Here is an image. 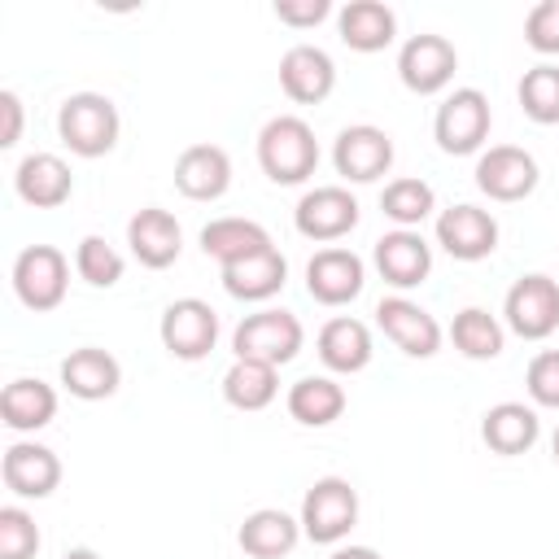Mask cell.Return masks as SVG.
<instances>
[{
  "label": "cell",
  "mask_w": 559,
  "mask_h": 559,
  "mask_svg": "<svg viewBox=\"0 0 559 559\" xmlns=\"http://www.w3.org/2000/svg\"><path fill=\"white\" fill-rule=\"evenodd\" d=\"M258 166L271 183H306L319 166V140L314 127L297 114H275L262 131H258Z\"/></svg>",
  "instance_id": "1"
},
{
  "label": "cell",
  "mask_w": 559,
  "mask_h": 559,
  "mask_svg": "<svg viewBox=\"0 0 559 559\" xmlns=\"http://www.w3.org/2000/svg\"><path fill=\"white\" fill-rule=\"evenodd\" d=\"M122 118L105 92H70L57 109V135L74 157H105L118 144Z\"/></svg>",
  "instance_id": "2"
},
{
  "label": "cell",
  "mask_w": 559,
  "mask_h": 559,
  "mask_svg": "<svg viewBox=\"0 0 559 559\" xmlns=\"http://www.w3.org/2000/svg\"><path fill=\"white\" fill-rule=\"evenodd\" d=\"M489 122H493L489 96H485L480 87H454V92L437 105V114H432V140H437V148L450 153V157L485 153Z\"/></svg>",
  "instance_id": "3"
},
{
  "label": "cell",
  "mask_w": 559,
  "mask_h": 559,
  "mask_svg": "<svg viewBox=\"0 0 559 559\" xmlns=\"http://www.w3.org/2000/svg\"><path fill=\"white\" fill-rule=\"evenodd\" d=\"M301 341H306V328L293 310H253L236 323L231 332V354L236 358H253V362H266V367H284L301 354Z\"/></svg>",
  "instance_id": "4"
},
{
  "label": "cell",
  "mask_w": 559,
  "mask_h": 559,
  "mask_svg": "<svg viewBox=\"0 0 559 559\" xmlns=\"http://www.w3.org/2000/svg\"><path fill=\"white\" fill-rule=\"evenodd\" d=\"M301 537L314 546H336L358 524V489L345 476H319L301 498Z\"/></svg>",
  "instance_id": "5"
},
{
  "label": "cell",
  "mask_w": 559,
  "mask_h": 559,
  "mask_svg": "<svg viewBox=\"0 0 559 559\" xmlns=\"http://www.w3.org/2000/svg\"><path fill=\"white\" fill-rule=\"evenodd\" d=\"M66 288H70V262L57 245H26L13 258V293L26 310L35 314L57 310L66 301Z\"/></svg>",
  "instance_id": "6"
},
{
  "label": "cell",
  "mask_w": 559,
  "mask_h": 559,
  "mask_svg": "<svg viewBox=\"0 0 559 559\" xmlns=\"http://www.w3.org/2000/svg\"><path fill=\"white\" fill-rule=\"evenodd\" d=\"M502 319L520 341H546L559 328V280L542 271L520 275L502 297Z\"/></svg>",
  "instance_id": "7"
},
{
  "label": "cell",
  "mask_w": 559,
  "mask_h": 559,
  "mask_svg": "<svg viewBox=\"0 0 559 559\" xmlns=\"http://www.w3.org/2000/svg\"><path fill=\"white\" fill-rule=\"evenodd\" d=\"M362 210H358V197L341 183H319V188H306L297 210H293V227L314 240V245H332L341 236H349L358 227Z\"/></svg>",
  "instance_id": "8"
},
{
  "label": "cell",
  "mask_w": 559,
  "mask_h": 559,
  "mask_svg": "<svg viewBox=\"0 0 559 559\" xmlns=\"http://www.w3.org/2000/svg\"><path fill=\"white\" fill-rule=\"evenodd\" d=\"M157 336L166 345L170 358L179 362H201L214 345H218V314L210 301L201 297H179L162 310V323H157Z\"/></svg>",
  "instance_id": "9"
},
{
  "label": "cell",
  "mask_w": 559,
  "mask_h": 559,
  "mask_svg": "<svg viewBox=\"0 0 559 559\" xmlns=\"http://www.w3.org/2000/svg\"><path fill=\"white\" fill-rule=\"evenodd\" d=\"M459 70V52L445 35H432V31H419L411 35L402 48H397V79L406 92L415 96H437L450 87Z\"/></svg>",
  "instance_id": "10"
},
{
  "label": "cell",
  "mask_w": 559,
  "mask_h": 559,
  "mask_svg": "<svg viewBox=\"0 0 559 559\" xmlns=\"http://www.w3.org/2000/svg\"><path fill=\"white\" fill-rule=\"evenodd\" d=\"M332 166L345 183H376L393 166V135L371 122H354L332 144Z\"/></svg>",
  "instance_id": "11"
},
{
  "label": "cell",
  "mask_w": 559,
  "mask_h": 559,
  "mask_svg": "<svg viewBox=\"0 0 559 559\" xmlns=\"http://www.w3.org/2000/svg\"><path fill=\"white\" fill-rule=\"evenodd\" d=\"M537 157L520 144H489L476 157V188L489 201H524L537 188Z\"/></svg>",
  "instance_id": "12"
},
{
  "label": "cell",
  "mask_w": 559,
  "mask_h": 559,
  "mask_svg": "<svg viewBox=\"0 0 559 559\" xmlns=\"http://www.w3.org/2000/svg\"><path fill=\"white\" fill-rule=\"evenodd\" d=\"M376 323H380V332H384L406 358H432V354L441 349V336H445L441 323H437L419 301H411V297H402V293L376 301Z\"/></svg>",
  "instance_id": "13"
},
{
  "label": "cell",
  "mask_w": 559,
  "mask_h": 559,
  "mask_svg": "<svg viewBox=\"0 0 559 559\" xmlns=\"http://www.w3.org/2000/svg\"><path fill=\"white\" fill-rule=\"evenodd\" d=\"M362 284H367V266L345 245L314 249V258L306 262V293L319 306H349L362 293Z\"/></svg>",
  "instance_id": "14"
},
{
  "label": "cell",
  "mask_w": 559,
  "mask_h": 559,
  "mask_svg": "<svg viewBox=\"0 0 559 559\" xmlns=\"http://www.w3.org/2000/svg\"><path fill=\"white\" fill-rule=\"evenodd\" d=\"M437 245L454 258V262H480L498 249V218L480 205H450L437 214Z\"/></svg>",
  "instance_id": "15"
},
{
  "label": "cell",
  "mask_w": 559,
  "mask_h": 559,
  "mask_svg": "<svg viewBox=\"0 0 559 559\" xmlns=\"http://www.w3.org/2000/svg\"><path fill=\"white\" fill-rule=\"evenodd\" d=\"M371 262H376V271H380L384 284H393L397 293H406V288H419L428 280V271H432V245L419 231H411V227H393V231H384L376 240Z\"/></svg>",
  "instance_id": "16"
},
{
  "label": "cell",
  "mask_w": 559,
  "mask_h": 559,
  "mask_svg": "<svg viewBox=\"0 0 559 559\" xmlns=\"http://www.w3.org/2000/svg\"><path fill=\"white\" fill-rule=\"evenodd\" d=\"M127 245H131V258L148 271H166L170 262H179L183 253V227L170 210L162 205H144L131 214L127 223Z\"/></svg>",
  "instance_id": "17"
},
{
  "label": "cell",
  "mask_w": 559,
  "mask_h": 559,
  "mask_svg": "<svg viewBox=\"0 0 559 559\" xmlns=\"http://www.w3.org/2000/svg\"><path fill=\"white\" fill-rule=\"evenodd\" d=\"M280 87L297 105H319L336 87V61L319 44H293L280 57Z\"/></svg>",
  "instance_id": "18"
},
{
  "label": "cell",
  "mask_w": 559,
  "mask_h": 559,
  "mask_svg": "<svg viewBox=\"0 0 559 559\" xmlns=\"http://www.w3.org/2000/svg\"><path fill=\"white\" fill-rule=\"evenodd\" d=\"M0 476L17 498H48L61 485V459L39 441H13L0 459Z\"/></svg>",
  "instance_id": "19"
},
{
  "label": "cell",
  "mask_w": 559,
  "mask_h": 559,
  "mask_svg": "<svg viewBox=\"0 0 559 559\" xmlns=\"http://www.w3.org/2000/svg\"><path fill=\"white\" fill-rule=\"evenodd\" d=\"M122 384V367L109 349L100 345H79L61 358V389L79 402H105Z\"/></svg>",
  "instance_id": "20"
},
{
  "label": "cell",
  "mask_w": 559,
  "mask_h": 559,
  "mask_svg": "<svg viewBox=\"0 0 559 559\" xmlns=\"http://www.w3.org/2000/svg\"><path fill=\"white\" fill-rule=\"evenodd\" d=\"M175 188L188 201H218L231 188V157L218 144H188L175 157Z\"/></svg>",
  "instance_id": "21"
},
{
  "label": "cell",
  "mask_w": 559,
  "mask_h": 559,
  "mask_svg": "<svg viewBox=\"0 0 559 559\" xmlns=\"http://www.w3.org/2000/svg\"><path fill=\"white\" fill-rule=\"evenodd\" d=\"M13 188H17V197H22L26 205H35V210H57V205L70 201L74 175H70L66 157H57V153H26V157L17 162V170H13Z\"/></svg>",
  "instance_id": "22"
},
{
  "label": "cell",
  "mask_w": 559,
  "mask_h": 559,
  "mask_svg": "<svg viewBox=\"0 0 559 559\" xmlns=\"http://www.w3.org/2000/svg\"><path fill=\"white\" fill-rule=\"evenodd\" d=\"M218 275H223L227 297H236V301H271L288 284V258L271 245V249H262L253 258H240L231 266H218Z\"/></svg>",
  "instance_id": "23"
},
{
  "label": "cell",
  "mask_w": 559,
  "mask_h": 559,
  "mask_svg": "<svg viewBox=\"0 0 559 559\" xmlns=\"http://www.w3.org/2000/svg\"><path fill=\"white\" fill-rule=\"evenodd\" d=\"M297 542H301V520L280 507H258L236 528V546L249 559H284Z\"/></svg>",
  "instance_id": "24"
},
{
  "label": "cell",
  "mask_w": 559,
  "mask_h": 559,
  "mask_svg": "<svg viewBox=\"0 0 559 559\" xmlns=\"http://www.w3.org/2000/svg\"><path fill=\"white\" fill-rule=\"evenodd\" d=\"M314 349H319V362H323L328 371H336V376L362 371V367L371 362V354H376V349H371V328H367L362 319H349V314L328 319V323L319 328Z\"/></svg>",
  "instance_id": "25"
},
{
  "label": "cell",
  "mask_w": 559,
  "mask_h": 559,
  "mask_svg": "<svg viewBox=\"0 0 559 559\" xmlns=\"http://www.w3.org/2000/svg\"><path fill=\"white\" fill-rule=\"evenodd\" d=\"M537 437H542V419L524 402H498L480 415V441L502 459H515V454L533 450Z\"/></svg>",
  "instance_id": "26"
},
{
  "label": "cell",
  "mask_w": 559,
  "mask_h": 559,
  "mask_svg": "<svg viewBox=\"0 0 559 559\" xmlns=\"http://www.w3.org/2000/svg\"><path fill=\"white\" fill-rule=\"evenodd\" d=\"M336 31L349 52H380L397 39V13L384 0H349L336 13Z\"/></svg>",
  "instance_id": "27"
},
{
  "label": "cell",
  "mask_w": 559,
  "mask_h": 559,
  "mask_svg": "<svg viewBox=\"0 0 559 559\" xmlns=\"http://www.w3.org/2000/svg\"><path fill=\"white\" fill-rule=\"evenodd\" d=\"M271 249V231L253 218H240V214H223V218H210L201 227V253L214 258L218 266H231L240 258H253Z\"/></svg>",
  "instance_id": "28"
},
{
  "label": "cell",
  "mask_w": 559,
  "mask_h": 559,
  "mask_svg": "<svg viewBox=\"0 0 559 559\" xmlns=\"http://www.w3.org/2000/svg\"><path fill=\"white\" fill-rule=\"evenodd\" d=\"M52 415H57V389L52 384H44L35 376H17V380L4 384V393H0V419H4V428H13V432H39V428L52 424Z\"/></svg>",
  "instance_id": "29"
},
{
  "label": "cell",
  "mask_w": 559,
  "mask_h": 559,
  "mask_svg": "<svg viewBox=\"0 0 559 559\" xmlns=\"http://www.w3.org/2000/svg\"><path fill=\"white\" fill-rule=\"evenodd\" d=\"M345 389L332 380V376H301L293 389H288V397H284V406H288V415L301 424V428H328V424H336L341 415H345Z\"/></svg>",
  "instance_id": "30"
},
{
  "label": "cell",
  "mask_w": 559,
  "mask_h": 559,
  "mask_svg": "<svg viewBox=\"0 0 559 559\" xmlns=\"http://www.w3.org/2000/svg\"><path fill=\"white\" fill-rule=\"evenodd\" d=\"M450 341L463 358L472 362H489L502 354L507 345V328L485 310V306H463L454 319H450Z\"/></svg>",
  "instance_id": "31"
},
{
  "label": "cell",
  "mask_w": 559,
  "mask_h": 559,
  "mask_svg": "<svg viewBox=\"0 0 559 559\" xmlns=\"http://www.w3.org/2000/svg\"><path fill=\"white\" fill-rule=\"evenodd\" d=\"M280 367H266V362H253V358H236L227 371H223V397L227 406L236 411H266L280 393Z\"/></svg>",
  "instance_id": "32"
},
{
  "label": "cell",
  "mask_w": 559,
  "mask_h": 559,
  "mask_svg": "<svg viewBox=\"0 0 559 559\" xmlns=\"http://www.w3.org/2000/svg\"><path fill=\"white\" fill-rule=\"evenodd\" d=\"M380 210H384V218H393L397 227H411V231H415V227L437 210V192H432V183H424V179H415V175H402V179H389V183H384Z\"/></svg>",
  "instance_id": "33"
},
{
  "label": "cell",
  "mask_w": 559,
  "mask_h": 559,
  "mask_svg": "<svg viewBox=\"0 0 559 559\" xmlns=\"http://www.w3.org/2000/svg\"><path fill=\"white\" fill-rule=\"evenodd\" d=\"M515 96H520V109H524L528 122H537V127H555V122H559V66L542 61V66L524 70Z\"/></svg>",
  "instance_id": "34"
},
{
  "label": "cell",
  "mask_w": 559,
  "mask_h": 559,
  "mask_svg": "<svg viewBox=\"0 0 559 559\" xmlns=\"http://www.w3.org/2000/svg\"><path fill=\"white\" fill-rule=\"evenodd\" d=\"M74 271H79V280H87L92 288H114V284L122 280L127 262H122V253H118L105 236H83V240L74 245Z\"/></svg>",
  "instance_id": "35"
},
{
  "label": "cell",
  "mask_w": 559,
  "mask_h": 559,
  "mask_svg": "<svg viewBox=\"0 0 559 559\" xmlns=\"http://www.w3.org/2000/svg\"><path fill=\"white\" fill-rule=\"evenodd\" d=\"M39 528L35 515L22 507H0V559H35Z\"/></svg>",
  "instance_id": "36"
},
{
  "label": "cell",
  "mask_w": 559,
  "mask_h": 559,
  "mask_svg": "<svg viewBox=\"0 0 559 559\" xmlns=\"http://www.w3.org/2000/svg\"><path fill=\"white\" fill-rule=\"evenodd\" d=\"M524 389H528L533 406L559 411V349L533 354V362H528V371H524Z\"/></svg>",
  "instance_id": "37"
},
{
  "label": "cell",
  "mask_w": 559,
  "mask_h": 559,
  "mask_svg": "<svg viewBox=\"0 0 559 559\" xmlns=\"http://www.w3.org/2000/svg\"><path fill=\"white\" fill-rule=\"evenodd\" d=\"M524 39L542 57H559V0H537L524 17Z\"/></svg>",
  "instance_id": "38"
},
{
  "label": "cell",
  "mask_w": 559,
  "mask_h": 559,
  "mask_svg": "<svg viewBox=\"0 0 559 559\" xmlns=\"http://www.w3.org/2000/svg\"><path fill=\"white\" fill-rule=\"evenodd\" d=\"M332 13L328 0H275V17L293 31H306V26H319L323 17Z\"/></svg>",
  "instance_id": "39"
},
{
  "label": "cell",
  "mask_w": 559,
  "mask_h": 559,
  "mask_svg": "<svg viewBox=\"0 0 559 559\" xmlns=\"http://www.w3.org/2000/svg\"><path fill=\"white\" fill-rule=\"evenodd\" d=\"M22 140V96L17 92H0V148H13Z\"/></svg>",
  "instance_id": "40"
},
{
  "label": "cell",
  "mask_w": 559,
  "mask_h": 559,
  "mask_svg": "<svg viewBox=\"0 0 559 559\" xmlns=\"http://www.w3.org/2000/svg\"><path fill=\"white\" fill-rule=\"evenodd\" d=\"M328 559H384V555L371 550V546H336Z\"/></svg>",
  "instance_id": "41"
},
{
  "label": "cell",
  "mask_w": 559,
  "mask_h": 559,
  "mask_svg": "<svg viewBox=\"0 0 559 559\" xmlns=\"http://www.w3.org/2000/svg\"><path fill=\"white\" fill-rule=\"evenodd\" d=\"M61 559H105V555H96L92 546H70V550H66Z\"/></svg>",
  "instance_id": "42"
},
{
  "label": "cell",
  "mask_w": 559,
  "mask_h": 559,
  "mask_svg": "<svg viewBox=\"0 0 559 559\" xmlns=\"http://www.w3.org/2000/svg\"><path fill=\"white\" fill-rule=\"evenodd\" d=\"M550 459H555V467H559V428H555V437H550Z\"/></svg>",
  "instance_id": "43"
}]
</instances>
